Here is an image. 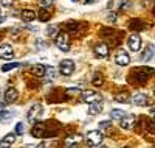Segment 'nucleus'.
<instances>
[{"mask_svg":"<svg viewBox=\"0 0 155 148\" xmlns=\"http://www.w3.org/2000/svg\"><path fill=\"white\" fill-rule=\"evenodd\" d=\"M17 97H19L17 89H14V87L6 89V92H5V101H6V103H14V101L17 100Z\"/></svg>","mask_w":155,"mask_h":148,"instance_id":"9d476101","label":"nucleus"},{"mask_svg":"<svg viewBox=\"0 0 155 148\" xmlns=\"http://www.w3.org/2000/svg\"><path fill=\"white\" fill-rule=\"evenodd\" d=\"M127 44H129V48L132 51H138L140 47H141V37L138 34H130L127 39Z\"/></svg>","mask_w":155,"mask_h":148,"instance_id":"0eeeda50","label":"nucleus"},{"mask_svg":"<svg viewBox=\"0 0 155 148\" xmlns=\"http://www.w3.org/2000/svg\"><path fill=\"white\" fill-rule=\"evenodd\" d=\"M152 112H153V114H155V109H153V111H152Z\"/></svg>","mask_w":155,"mask_h":148,"instance_id":"7c9ffc66","label":"nucleus"},{"mask_svg":"<svg viewBox=\"0 0 155 148\" xmlns=\"http://www.w3.org/2000/svg\"><path fill=\"white\" fill-rule=\"evenodd\" d=\"M112 126V120H104V122H99V128H109Z\"/></svg>","mask_w":155,"mask_h":148,"instance_id":"bb28decb","label":"nucleus"},{"mask_svg":"<svg viewBox=\"0 0 155 148\" xmlns=\"http://www.w3.org/2000/svg\"><path fill=\"white\" fill-rule=\"evenodd\" d=\"M101 111H102V103H101V100L88 103V114L96 115V114H101Z\"/></svg>","mask_w":155,"mask_h":148,"instance_id":"9b49d317","label":"nucleus"},{"mask_svg":"<svg viewBox=\"0 0 155 148\" xmlns=\"http://www.w3.org/2000/svg\"><path fill=\"white\" fill-rule=\"evenodd\" d=\"M41 14H44V16H41V20H47V19H48L47 11H45V9H42V11H41Z\"/></svg>","mask_w":155,"mask_h":148,"instance_id":"c85d7f7f","label":"nucleus"},{"mask_svg":"<svg viewBox=\"0 0 155 148\" xmlns=\"http://www.w3.org/2000/svg\"><path fill=\"white\" fill-rule=\"evenodd\" d=\"M127 98H129L127 93H121V95H116V97H115V100H116V101H120V103H124Z\"/></svg>","mask_w":155,"mask_h":148,"instance_id":"393cba45","label":"nucleus"},{"mask_svg":"<svg viewBox=\"0 0 155 148\" xmlns=\"http://www.w3.org/2000/svg\"><path fill=\"white\" fill-rule=\"evenodd\" d=\"M81 98H82L84 103H92V101L101 100V95H98L95 90H84V92L81 93Z\"/></svg>","mask_w":155,"mask_h":148,"instance_id":"423d86ee","label":"nucleus"},{"mask_svg":"<svg viewBox=\"0 0 155 148\" xmlns=\"http://www.w3.org/2000/svg\"><path fill=\"white\" fill-rule=\"evenodd\" d=\"M20 64L19 62H9V64H5L2 67V72H8V70H12V69H16V67H19Z\"/></svg>","mask_w":155,"mask_h":148,"instance_id":"412c9836","label":"nucleus"},{"mask_svg":"<svg viewBox=\"0 0 155 148\" xmlns=\"http://www.w3.org/2000/svg\"><path fill=\"white\" fill-rule=\"evenodd\" d=\"M96 78H93V86H101L102 84V78L101 75H95Z\"/></svg>","mask_w":155,"mask_h":148,"instance_id":"a878e982","label":"nucleus"},{"mask_svg":"<svg viewBox=\"0 0 155 148\" xmlns=\"http://www.w3.org/2000/svg\"><path fill=\"white\" fill-rule=\"evenodd\" d=\"M95 53H96V56L104 58V56L109 55V47H107L106 44H98V45L95 47Z\"/></svg>","mask_w":155,"mask_h":148,"instance_id":"4468645a","label":"nucleus"},{"mask_svg":"<svg viewBox=\"0 0 155 148\" xmlns=\"http://www.w3.org/2000/svg\"><path fill=\"white\" fill-rule=\"evenodd\" d=\"M115 62L118 65H127L130 62V56H129V53L124 51V50H118L115 55Z\"/></svg>","mask_w":155,"mask_h":148,"instance_id":"20e7f679","label":"nucleus"},{"mask_svg":"<svg viewBox=\"0 0 155 148\" xmlns=\"http://www.w3.org/2000/svg\"><path fill=\"white\" fill-rule=\"evenodd\" d=\"M81 140H82L81 136H70L68 139H65V145H67V146H73V145L81 143Z\"/></svg>","mask_w":155,"mask_h":148,"instance_id":"a211bd4d","label":"nucleus"},{"mask_svg":"<svg viewBox=\"0 0 155 148\" xmlns=\"http://www.w3.org/2000/svg\"><path fill=\"white\" fill-rule=\"evenodd\" d=\"M12 2H14V0H0V5L2 6H11Z\"/></svg>","mask_w":155,"mask_h":148,"instance_id":"cd10ccee","label":"nucleus"},{"mask_svg":"<svg viewBox=\"0 0 155 148\" xmlns=\"http://www.w3.org/2000/svg\"><path fill=\"white\" fill-rule=\"evenodd\" d=\"M16 114L12 112V111H6V109H3V111H0V122H3V123H6V122H9V120L14 117Z\"/></svg>","mask_w":155,"mask_h":148,"instance_id":"f3484780","label":"nucleus"},{"mask_svg":"<svg viewBox=\"0 0 155 148\" xmlns=\"http://www.w3.org/2000/svg\"><path fill=\"white\" fill-rule=\"evenodd\" d=\"M41 115H42V106L41 104H33L31 109L28 111L27 118H28V122H36Z\"/></svg>","mask_w":155,"mask_h":148,"instance_id":"39448f33","label":"nucleus"},{"mask_svg":"<svg viewBox=\"0 0 155 148\" xmlns=\"http://www.w3.org/2000/svg\"><path fill=\"white\" fill-rule=\"evenodd\" d=\"M153 53H155V45L153 44H147V47L144 48V53L141 55V61H144V62L150 61L152 56H153Z\"/></svg>","mask_w":155,"mask_h":148,"instance_id":"f8f14e48","label":"nucleus"},{"mask_svg":"<svg viewBox=\"0 0 155 148\" xmlns=\"http://www.w3.org/2000/svg\"><path fill=\"white\" fill-rule=\"evenodd\" d=\"M12 56H14V50H12V47L9 44L0 45V58L8 61V59H12Z\"/></svg>","mask_w":155,"mask_h":148,"instance_id":"6e6552de","label":"nucleus"},{"mask_svg":"<svg viewBox=\"0 0 155 148\" xmlns=\"http://www.w3.org/2000/svg\"><path fill=\"white\" fill-rule=\"evenodd\" d=\"M47 33H48V34H50L51 37H54V36L58 34V26H54V25H53V26H48Z\"/></svg>","mask_w":155,"mask_h":148,"instance_id":"4be33fe9","label":"nucleus"},{"mask_svg":"<svg viewBox=\"0 0 155 148\" xmlns=\"http://www.w3.org/2000/svg\"><path fill=\"white\" fill-rule=\"evenodd\" d=\"M39 5L44 6V8H48V6L53 5V0H39Z\"/></svg>","mask_w":155,"mask_h":148,"instance_id":"b1692460","label":"nucleus"},{"mask_svg":"<svg viewBox=\"0 0 155 148\" xmlns=\"http://www.w3.org/2000/svg\"><path fill=\"white\" fill-rule=\"evenodd\" d=\"M87 142L92 146H98L102 142V132L99 129H92L87 132Z\"/></svg>","mask_w":155,"mask_h":148,"instance_id":"f03ea898","label":"nucleus"},{"mask_svg":"<svg viewBox=\"0 0 155 148\" xmlns=\"http://www.w3.org/2000/svg\"><path fill=\"white\" fill-rule=\"evenodd\" d=\"M23 132H25V125L22 122H19L16 125V134H23Z\"/></svg>","mask_w":155,"mask_h":148,"instance_id":"5701e85b","label":"nucleus"},{"mask_svg":"<svg viewBox=\"0 0 155 148\" xmlns=\"http://www.w3.org/2000/svg\"><path fill=\"white\" fill-rule=\"evenodd\" d=\"M134 123H135V117H134V115L126 114V115L121 118V128H123V129H130V128L134 126Z\"/></svg>","mask_w":155,"mask_h":148,"instance_id":"ddd939ff","label":"nucleus"},{"mask_svg":"<svg viewBox=\"0 0 155 148\" xmlns=\"http://www.w3.org/2000/svg\"><path fill=\"white\" fill-rule=\"evenodd\" d=\"M33 72H34V75H36V76H45V65H42V64L34 65Z\"/></svg>","mask_w":155,"mask_h":148,"instance_id":"aec40b11","label":"nucleus"},{"mask_svg":"<svg viewBox=\"0 0 155 148\" xmlns=\"http://www.w3.org/2000/svg\"><path fill=\"white\" fill-rule=\"evenodd\" d=\"M126 114H127V112H124V111H121V109H112L110 117H112V120H121Z\"/></svg>","mask_w":155,"mask_h":148,"instance_id":"6ab92c4d","label":"nucleus"},{"mask_svg":"<svg viewBox=\"0 0 155 148\" xmlns=\"http://www.w3.org/2000/svg\"><path fill=\"white\" fill-rule=\"evenodd\" d=\"M54 44L61 51H68L70 50V42H68V37L65 33H58L54 36Z\"/></svg>","mask_w":155,"mask_h":148,"instance_id":"f257e3e1","label":"nucleus"},{"mask_svg":"<svg viewBox=\"0 0 155 148\" xmlns=\"http://www.w3.org/2000/svg\"><path fill=\"white\" fill-rule=\"evenodd\" d=\"M16 142V134H6V136L0 140V146H9V145H12Z\"/></svg>","mask_w":155,"mask_h":148,"instance_id":"2eb2a0df","label":"nucleus"},{"mask_svg":"<svg viewBox=\"0 0 155 148\" xmlns=\"http://www.w3.org/2000/svg\"><path fill=\"white\" fill-rule=\"evenodd\" d=\"M87 2H88V3H95V2H96V0H87Z\"/></svg>","mask_w":155,"mask_h":148,"instance_id":"c756f323","label":"nucleus"},{"mask_svg":"<svg viewBox=\"0 0 155 148\" xmlns=\"http://www.w3.org/2000/svg\"><path fill=\"white\" fill-rule=\"evenodd\" d=\"M59 72L65 76H70L74 72V62L71 59H62L59 64Z\"/></svg>","mask_w":155,"mask_h":148,"instance_id":"7ed1b4c3","label":"nucleus"},{"mask_svg":"<svg viewBox=\"0 0 155 148\" xmlns=\"http://www.w3.org/2000/svg\"><path fill=\"white\" fill-rule=\"evenodd\" d=\"M132 103L135 106H147L149 104V98L144 95V93H137V95L132 97Z\"/></svg>","mask_w":155,"mask_h":148,"instance_id":"1a4fd4ad","label":"nucleus"},{"mask_svg":"<svg viewBox=\"0 0 155 148\" xmlns=\"http://www.w3.org/2000/svg\"><path fill=\"white\" fill-rule=\"evenodd\" d=\"M22 19H23V22H33L36 19V12L31 11V9H23L22 11Z\"/></svg>","mask_w":155,"mask_h":148,"instance_id":"dca6fc26","label":"nucleus"}]
</instances>
